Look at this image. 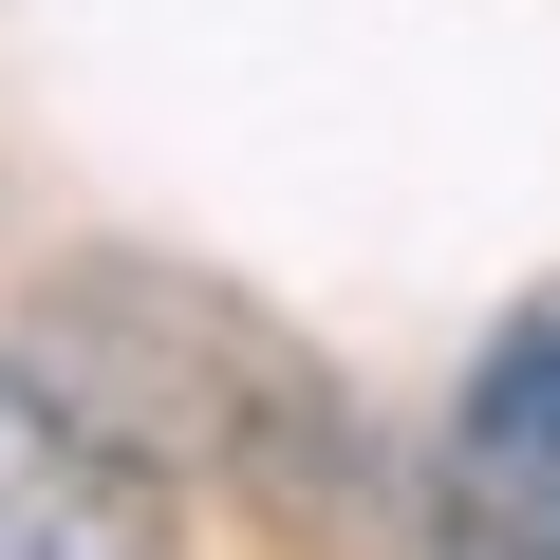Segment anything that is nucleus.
<instances>
[{
    "label": "nucleus",
    "mask_w": 560,
    "mask_h": 560,
    "mask_svg": "<svg viewBox=\"0 0 560 560\" xmlns=\"http://www.w3.org/2000/svg\"><path fill=\"white\" fill-rule=\"evenodd\" d=\"M448 560H560V541H523V523H467V541H448Z\"/></svg>",
    "instance_id": "nucleus-4"
},
{
    "label": "nucleus",
    "mask_w": 560,
    "mask_h": 560,
    "mask_svg": "<svg viewBox=\"0 0 560 560\" xmlns=\"http://www.w3.org/2000/svg\"><path fill=\"white\" fill-rule=\"evenodd\" d=\"M38 374L75 411H113L150 467H261V486H337L355 467V411L300 337H261L224 280H168V261H94L38 300Z\"/></svg>",
    "instance_id": "nucleus-1"
},
{
    "label": "nucleus",
    "mask_w": 560,
    "mask_h": 560,
    "mask_svg": "<svg viewBox=\"0 0 560 560\" xmlns=\"http://www.w3.org/2000/svg\"><path fill=\"white\" fill-rule=\"evenodd\" d=\"M0 560H168V467L38 355H0Z\"/></svg>",
    "instance_id": "nucleus-2"
},
{
    "label": "nucleus",
    "mask_w": 560,
    "mask_h": 560,
    "mask_svg": "<svg viewBox=\"0 0 560 560\" xmlns=\"http://www.w3.org/2000/svg\"><path fill=\"white\" fill-rule=\"evenodd\" d=\"M448 504L560 541V280L486 337V374H467V411H448Z\"/></svg>",
    "instance_id": "nucleus-3"
}]
</instances>
